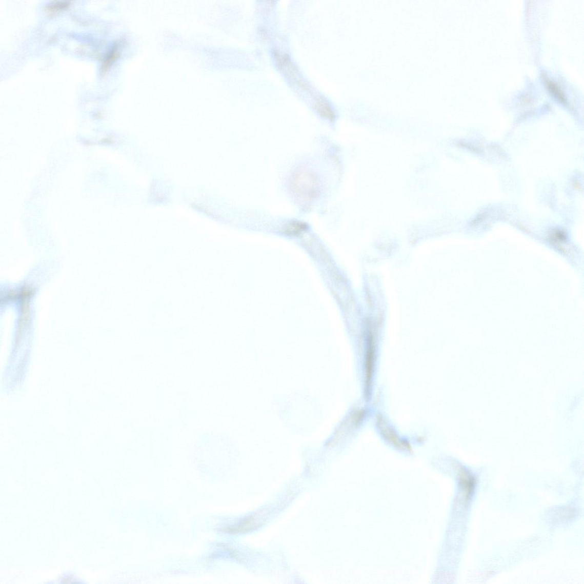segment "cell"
I'll return each instance as SVG.
<instances>
[{
  "label": "cell",
  "instance_id": "1",
  "mask_svg": "<svg viewBox=\"0 0 584 584\" xmlns=\"http://www.w3.org/2000/svg\"><path fill=\"white\" fill-rule=\"evenodd\" d=\"M273 55L278 68L284 74H286L287 77L290 78L298 88L313 94V91L312 88L306 82V80L301 77L296 65L293 62L288 54L275 49L273 50Z\"/></svg>",
  "mask_w": 584,
  "mask_h": 584
},
{
  "label": "cell",
  "instance_id": "2",
  "mask_svg": "<svg viewBox=\"0 0 584 584\" xmlns=\"http://www.w3.org/2000/svg\"><path fill=\"white\" fill-rule=\"evenodd\" d=\"M459 484L465 500H469L475 488V477L468 470L460 469L459 471Z\"/></svg>",
  "mask_w": 584,
  "mask_h": 584
},
{
  "label": "cell",
  "instance_id": "3",
  "mask_svg": "<svg viewBox=\"0 0 584 584\" xmlns=\"http://www.w3.org/2000/svg\"><path fill=\"white\" fill-rule=\"evenodd\" d=\"M313 105L314 109L322 117L331 121L336 118V113L332 105L323 96L319 95L315 96Z\"/></svg>",
  "mask_w": 584,
  "mask_h": 584
},
{
  "label": "cell",
  "instance_id": "4",
  "mask_svg": "<svg viewBox=\"0 0 584 584\" xmlns=\"http://www.w3.org/2000/svg\"><path fill=\"white\" fill-rule=\"evenodd\" d=\"M257 521L255 517H250L241 520L235 526L223 528L221 530L231 534L250 531L258 526Z\"/></svg>",
  "mask_w": 584,
  "mask_h": 584
},
{
  "label": "cell",
  "instance_id": "5",
  "mask_svg": "<svg viewBox=\"0 0 584 584\" xmlns=\"http://www.w3.org/2000/svg\"><path fill=\"white\" fill-rule=\"evenodd\" d=\"M546 83L548 88H549L551 92L554 94L558 99H559L562 102L567 101L565 94H563L562 91L554 82H553V81L550 79H547Z\"/></svg>",
  "mask_w": 584,
  "mask_h": 584
},
{
  "label": "cell",
  "instance_id": "6",
  "mask_svg": "<svg viewBox=\"0 0 584 584\" xmlns=\"http://www.w3.org/2000/svg\"><path fill=\"white\" fill-rule=\"evenodd\" d=\"M118 46L119 45H116L115 47L110 50L108 55L107 56H106V59H105V62L103 64V69L105 70L106 69V68H108L109 67V65L112 63L118 57L119 55V47H118Z\"/></svg>",
  "mask_w": 584,
  "mask_h": 584
},
{
  "label": "cell",
  "instance_id": "7",
  "mask_svg": "<svg viewBox=\"0 0 584 584\" xmlns=\"http://www.w3.org/2000/svg\"><path fill=\"white\" fill-rule=\"evenodd\" d=\"M68 4L59 3L57 4H52L49 6V11L52 12L57 11H58L59 9H62L63 8L65 9V8H67L68 7Z\"/></svg>",
  "mask_w": 584,
  "mask_h": 584
}]
</instances>
